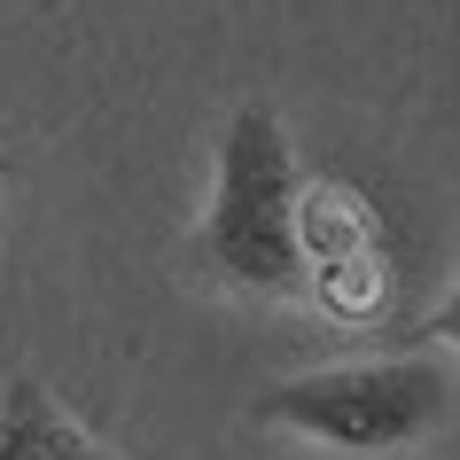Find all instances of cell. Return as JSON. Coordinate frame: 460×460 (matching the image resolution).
<instances>
[{
  "mask_svg": "<svg viewBox=\"0 0 460 460\" xmlns=\"http://www.w3.org/2000/svg\"><path fill=\"white\" fill-rule=\"evenodd\" d=\"M296 156L289 125L266 102H243L218 133L211 203L195 218V266L243 296H305V258H296Z\"/></svg>",
  "mask_w": 460,
  "mask_h": 460,
  "instance_id": "1",
  "label": "cell"
},
{
  "mask_svg": "<svg viewBox=\"0 0 460 460\" xmlns=\"http://www.w3.org/2000/svg\"><path fill=\"white\" fill-rule=\"evenodd\" d=\"M453 406L445 367L421 351H383V359H328L305 367L289 383L258 398L266 429H296L328 453H398L413 437H429Z\"/></svg>",
  "mask_w": 460,
  "mask_h": 460,
  "instance_id": "2",
  "label": "cell"
},
{
  "mask_svg": "<svg viewBox=\"0 0 460 460\" xmlns=\"http://www.w3.org/2000/svg\"><path fill=\"white\" fill-rule=\"evenodd\" d=\"M0 460H118L40 375L0 383Z\"/></svg>",
  "mask_w": 460,
  "mask_h": 460,
  "instance_id": "3",
  "label": "cell"
},
{
  "mask_svg": "<svg viewBox=\"0 0 460 460\" xmlns=\"http://www.w3.org/2000/svg\"><path fill=\"white\" fill-rule=\"evenodd\" d=\"M375 250H390V234L359 188H343V180L296 188V258L305 266H343V258H375Z\"/></svg>",
  "mask_w": 460,
  "mask_h": 460,
  "instance_id": "4",
  "label": "cell"
},
{
  "mask_svg": "<svg viewBox=\"0 0 460 460\" xmlns=\"http://www.w3.org/2000/svg\"><path fill=\"white\" fill-rule=\"evenodd\" d=\"M305 296H320V313L375 328L390 313V250L375 258H343V266H305Z\"/></svg>",
  "mask_w": 460,
  "mask_h": 460,
  "instance_id": "5",
  "label": "cell"
},
{
  "mask_svg": "<svg viewBox=\"0 0 460 460\" xmlns=\"http://www.w3.org/2000/svg\"><path fill=\"white\" fill-rule=\"evenodd\" d=\"M421 336H429V343H453V351H460V266H453V289H445V305L421 320Z\"/></svg>",
  "mask_w": 460,
  "mask_h": 460,
  "instance_id": "6",
  "label": "cell"
}]
</instances>
